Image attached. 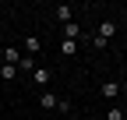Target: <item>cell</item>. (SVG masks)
<instances>
[{
  "mask_svg": "<svg viewBox=\"0 0 127 120\" xmlns=\"http://www.w3.org/2000/svg\"><path fill=\"white\" fill-rule=\"evenodd\" d=\"M113 32H117V21H102V25H99V32H95V35H99L102 42H109V39H113Z\"/></svg>",
  "mask_w": 127,
  "mask_h": 120,
  "instance_id": "1",
  "label": "cell"
},
{
  "mask_svg": "<svg viewBox=\"0 0 127 120\" xmlns=\"http://www.w3.org/2000/svg\"><path fill=\"white\" fill-rule=\"evenodd\" d=\"M50 78H53L50 67H35V71H32V81H35V85H50Z\"/></svg>",
  "mask_w": 127,
  "mask_h": 120,
  "instance_id": "2",
  "label": "cell"
},
{
  "mask_svg": "<svg viewBox=\"0 0 127 120\" xmlns=\"http://www.w3.org/2000/svg\"><path fill=\"white\" fill-rule=\"evenodd\" d=\"M18 60H21V50L18 46H4V64H14V67H18Z\"/></svg>",
  "mask_w": 127,
  "mask_h": 120,
  "instance_id": "3",
  "label": "cell"
},
{
  "mask_svg": "<svg viewBox=\"0 0 127 120\" xmlns=\"http://www.w3.org/2000/svg\"><path fill=\"white\" fill-rule=\"evenodd\" d=\"M64 35H67L71 42H74V39H81V25H78V21H67V25H64Z\"/></svg>",
  "mask_w": 127,
  "mask_h": 120,
  "instance_id": "4",
  "label": "cell"
},
{
  "mask_svg": "<svg viewBox=\"0 0 127 120\" xmlns=\"http://www.w3.org/2000/svg\"><path fill=\"white\" fill-rule=\"evenodd\" d=\"M39 46H42V42H39L35 35H28V39H25V57H35V53H39Z\"/></svg>",
  "mask_w": 127,
  "mask_h": 120,
  "instance_id": "5",
  "label": "cell"
},
{
  "mask_svg": "<svg viewBox=\"0 0 127 120\" xmlns=\"http://www.w3.org/2000/svg\"><path fill=\"white\" fill-rule=\"evenodd\" d=\"M53 14H57V18H60L64 25H67V21H71V14H74V7H67V4H60V7H53Z\"/></svg>",
  "mask_w": 127,
  "mask_h": 120,
  "instance_id": "6",
  "label": "cell"
},
{
  "mask_svg": "<svg viewBox=\"0 0 127 120\" xmlns=\"http://www.w3.org/2000/svg\"><path fill=\"white\" fill-rule=\"evenodd\" d=\"M102 95H106V99H117V95H120V81H106V85H102Z\"/></svg>",
  "mask_w": 127,
  "mask_h": 120,
  "instance_id": "7",
  "label": "cell"
},
{
  "mask_svg": "<svg viewBox=\"0 0 127 120\" xmlns=\"http://www.w3.org/2000/svg\"><path fill=\"white\" fill-rule=\"evenodd\" d=\"M14 74H18V67H14V64H0V81H11Z\"/></svg>",
  "mask_w": 127,
  "mask_h": 120,
  "instance_id": "8",
  "label": "cell"
},
{
  "mask_svg": "<svg viewBox=\"0 0 127 120\" xmlns=\"http://www.w3.org/2000/svg\"><path fill=\"white\" fill-rule=\"evenodd\" d=\"M60 53H64V57H74V53H78V42L64 39V42H60Z\"/></svg>",
  "mask_w": 127,
  "mask_h": 120,
  "instance_id": "9",
  "label": "cell"
},
{
  "mask_svg": "<svg viewBox=\"0 0 127 120\" xmlns=\"http://www.w3.org/2000/svg\"><path fill=\"white\" fill-rule=\"evenodd\" d=\"M39 102H42V110H57V102H60V99H57V95H50V92H46V95H42Z\"/></svg>",
  "mask_w": 127,
  "mask_h": 120,
  "instance_id": "10",
  "label": "cell"
},
{
  "mask_svg": "<svg viewBox=\"0 0 127 120\" xmlns=\"http://www.w3.org/2000/svg\"><path fill=\"white\" fill-rule=\"evenodd\" d=\"M18 64H21V71H35V60H32V57H21Z\"/></svg>",
  "mask_w": 127,
  "mask_h": 120,
  "instance_id": "11",
  "label": "cell"
},
{
  "mask_svg": "<svg viewBox=\"0 0 127 120\" xmlns=\"http://www.w3.org/2000/svg\"><path fill=\"white\" fill-rule=\"evenodd\" d=\"M106 120H124V110H120V106H113V110L106 113Z\"/></svg>",
  "mask_w": 127,
  "mask_h": 120,
  "instance_id": "12",
  "label": "cell"
},
{
  "mask_svg": "<svg viewBox=\"0 0 127 120\" xmlns=\"http://www.w3.org/2000/svg\"><path fill=\"white\" fill-rule=\"evenodd\" d=\"M0 46H4V35H0Z\"/></svg>",
  "mask_w": 127,
  "mask_h": 120,
  "instance_id": "13",
  "label": "cell"
},
{
  "mask_svg": "<svg viewBox=\"0 0 127 120\" xmlns=\"http://www.w3.org/2000/svg\"><path fill=\"white\" fill-rule=\"evenodd\" d=\"M67 120H78V117H67Z\"/></svg>",
  "mask_w": 127,
  "mask_h": 120,
  "instance_id": "14",
  "label": "cell"
}]
</instances>
